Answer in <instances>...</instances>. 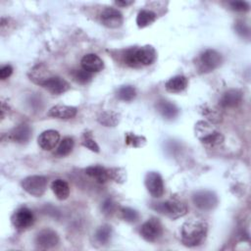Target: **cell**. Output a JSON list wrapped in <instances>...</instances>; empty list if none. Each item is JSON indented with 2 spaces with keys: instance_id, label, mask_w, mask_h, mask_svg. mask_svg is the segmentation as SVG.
Returning a JSON list of instances; mask_svg holds the SVG:
<instances>
[{
  "instance_id": "6da1fadb",
  "label": "cell",
  "mask_w": 251,
  "mask_h": 251,
  "mask_svg": "<svg viewBox=\"0 0 251 251\" xmlns=\"http://www.w3.org/2000/svg\"><path fill=\"white\" fill-rule=\"evenodd\" d=\"M208 226L200 219H190L186 221L180 229L181 242L188 247L200 245L206 238Z\"/></svg>"
},
{
  "instance_id": "7a4b0ae2",
  "label": "cell",
  "mask_w": 251,
  "mask_h": 251,
  "mask_svg": "<svg viewBox=\"0 0 251 251\" xmlns=\"http://www.w3.org/2000/svg\"><path fill=\"white\" fill-rule=\"evenodd\" d=\"M157 58V52L151 45L134 46L126 50L124 54L125 63L131 68L152 65Z\"/></svg>"
},
{
  "instance_id": "3957f363",
  "label": "cell",
  "mask_w": 251,
  "mask_h": 251,
  "mask_svg": "<svg viewBox=\"0 0 251 251\" xmlns=\"http://www.w3.org/2000/svg\"><path fill=\"white\" fill-rule=\"evenodd\" d=\"M194 130L200 142L210 149H217L224 143V135L208 122H197Z\"/></svg>"
},
{
  "instance_id": "277c9868",
  "label": "cell",
  "mask_w": 251,
  "mask_h": 251,
  "mask_svg": "<svg viewBox=\"0 0 251 251\" xmlns=\"http://www.w3.org/2000/svg\"><path fill=\"white\" fill-rule=\"evenodd\" d=\"M151 208L172 220L183 217L188 211L187 206L177 200H168L164 202L153 203L151 205Z\"/></svg>"
},
{
  "instance_id": "5b68a950",
  "label": "cell",
  "mask_w": 251,
  "mask_h": 251,
  "mask_svg": "<svg viewBox=\"0 0 251 251\" xmlns=\"http://www.w3.org/2000/svg\"><path fill=\"white\" fill-rule=\"evenodd\" d=\"M222 55L214 50L207 49L203 51L196 60V67L200 73H210L222 64Z\"/></svg>"
},
{
  "instance_id": "8992f818",
  "label": "cell",
  "mask_w": 251,
  "mask_h": 251,
  "mask_svg": "<svg viewBox=\"0 0 251 251\" xmlns=\"http://www.w3.org/2000/svg\"><path fill=\"white\" fill-rule=\"evenodd\" d=\"M47 184L48 180L43 176H29L22 180L23 189L35 197H40L45 193Z\"/></svg>"
},
{
  "instance_id": "52a82bcc",
  "label": "cell",
  "mask_w": 251,
  "mask_h": 251,
  "mask_svg": "<svg viewBox=\"0 0 251 251\" xmlns=\"http://www.w3.org/2000/svg\"><path fill=\"white\" fill-rule=\"evenodd\" d=\"M163 234V226L158 219L152 218L143 223L140 227V235L148 242L157 241Z\"/></svg>"
},
{
  "instance_id": "ba28073f",
  "label": "cell",
  "mask_w": 251,
  "mask_h": 251,
  "mask_svg": "<svg viewBox=\"0 0 251 251\" xmlns=\"http://www.w3.org/2000/svg\"><path fill=\"white\" fill-rule=\"evenodd\" d=\"M193 204L200 210L211 211L218 205L217 195L209 190L196 191L192 196Z\"/></svg>"
},
{
  "instance_id": "9c48e42d",
  "label": "cell",
  "mask_w": 251,
  "mask_h": 251,
  "mask_svg": "<svg viewBox=\"0 0 251 251\" xmlns=\"http://www.w3.org/2000/svg\"><path fill=\"white\" fill-rule=\"evenodd\" d=\"M145 187L149 194L155 198H159L163 196L165 192L164 181L161 175L157 172H149L145 176L144 179Z\"/></svg>"
},
{
  "instance_id": "30bf717a",
  "label": "cell",
  "mask_w": 251,
  "mask_h": 251,
  "mask_svg": "<svg viewBox=\"0 0 251 251\" xmlns=\"http://www.w3.org/2000/svg\"><path fill=\"white\" fill-rule=\"evenodd\" d=\"M11 222L17 229H26L33 225L34 216L28 208L21 207L14 212Z\"/></svg>"
},
{
  "instance_id": "8fae6325",
  "label": "cell",
  "mask_w": 251,
  "mask_h": 251,
  "mask_svg": "<svg viewBox=\"0 0 251 251\" xmlns=\"http://www.w3.org/2000/svg\"><path fill=\"white\" fill-rule=\"evenodd\" d=\"M100 20L105 26L110 28L120 27L124 22L122 13L113 7L104 9L100 15Z\"/></svg>"
},
{
  "instance_id": "7c38bea8",
  "label": "cell",
  "mask_w": 251,
  "mask_h": 251,
  "mask_svg": "<svg viewBox=\"0 0 251 251\" xmlns=\"http://www.w3.org/2000/svg\"><path fill=\"white\" fill-rule=\"evenodd\" d=\"M35 243L37 246L43 249H50L59 243V236L56 231L50 228L41 229L35 237Z\"/></svg>"
},
{
  "instance_id": "4fadbf2b",
  "label": "cell",
  "mask_w": 251,
  "mask_h": 251,
  "mask_svg": "<svg viewBox=\"0 0 251 251\" xmlns=\"http://www.w3.org/2000/svg\"><path fill=\"white\" fill-rule=\"evenodd\" d=\"M42 87H44L51 94L60 95L70 89V84L64 78L58 75H53L46 82L43 83Z\"/></svg>"
},
{
  "instance_id": "5bb4252c",
  "label": "cell",
  "mask_w": 251,
  "mask_h": 251,
  "mask_svg": "<svg viewBox=\"0 0 251 251\" xmlns=\"http://www.w3.org/2000/svg\"><path fill=\"white\" fill-rule=\"evenodd\" d=\"M37 142L43 150H52L60 142V134L57 130L54 129L45 130L42 133H40V135L37 138Z\"/></svg>"
},
{
  "instance_id": "9a60e30c",
  "label": "cell",
  "mask_w": 251,
  "mask_h": 251,
  "mask_svg": "<svg viewBox=\"0 0 251 251\" xmlns=\"http://www.w3.org/2000/svg\"><path fill=\"white\" fill-rule=\"evenodd\" d=\"M51 76H53L52 73L48 70V68L44 64H37L34 67H32L28 72L29 79L41 86Z\"/></svg>"
},
{
  "instance_id": "2e32d148",
  "label": "cell",
  "mask_w": 251,
  "mask_h": 251,
  "mask_svg": "<svg viewBox=\"0 0 251 251\" xmlns=\"http://www.w3.org/2000/svg\"><path fill=\"white\" fill-rule=\"evenodd\" d=\"M31 127L27 124H21L13 128L9 134V138L19 144H25L29 141L31 137Z\"/></svg>"
},
{
  "instance_id": "e0dca14e",
  "label": "cell",
  "mask_w": 251,
  "mask_h": 251,
  "mask_svg": "<svg viewBox=\"0 0 251 251\" xmlns=\"http://www.w3.org/2000/svg\"><path fill=\"white\" fill-rule=\"evenodd\" d=\"M80 65H81L82 69H84L85 71L90 72V73L100 72L104 68V63H103L102 59L98 55L93 54V53L84 55L81 58Z\"/></svg>"
},
{
  "instance_id": "ac0fdd59",
  "label": "cell",
  "mask_w": 251,
  "mask_h": 251,
  "mask_svg": "<svg viewBox=\"0 0 251 251\" xmlns=\"http://www.w3.org/2000/svg\"><path fill=\"white\" fill-rule=\"evenodd\" d=\"M242 102V92L238 89H229L226 91L220 99V105L223 108H234Z\"/></svg>"
},
{
  "instance_id": "d6986e66",
  "label": "cell",
  "mask_w": 251,
  "mask_h": 251,
  "mask_svg": "<svg viewBox=\"0 0 251 251\" xmlns=\"http://www.w3.org/2000/svg\"><path fill=\"white\" fill-rule=\"evenodd\" d=\"M77 113V109L73 106L67 105H56L53 106L48 111V116L56 118V119H63L68 120L74 118Z\"/></svg>"
},
{
  "instance_id": "ffe728a7",
  "label": "cell",
  "mask_w": 251,
  "mask_h": 251,
  "mask_svg": "<svg viewBox=\"0 0 251 251\" xmlns=\"http://www.w3.org/2000/svg\"><path fill=\"white\" fill-rule=\"evenodd\" d=\"M187 84H188L187 77L179 75L168 79L167 82L165 83V87L167 91L171 93H179L187 87Z\"/></svg>"
},
{
  "instance_id": "44dd1931",
  "label": "cell",
  "mask_w": 251,
  "mask_h": 251,
  "mask_svg": "<svg viewBox=\"0 0 251 251\" xmlns=\"http://www.w3.org/2000/svg\"><path fill=\"white\" fill-rule=\"evenodd\" d=\"M156 108L157 111L161 114V116L167 120H173L178 114L177 107L168 100L158 101V103L156 104Z\"/></svg>"
},
{
  "instance_id": "7402d4cb",
  "label": "cell",
  "mask_w": 251,
  "mask_h": 251,
  "mask_svg": "<svg viewBox=\"0 0 251 251\" xmlns=\"http://www.w3.org/2000/svg\"><path fill=\"white\" fill-rule=\"evenodd\" d=\"M85 174L93 178L95 181L99 183H104L107 180H109V173H108V168H104L99 165H94L87 167L84 170Z\"/></svg>"
},
{
  "instance_id": "603a6c76",
  "label": "cell",
  "mask_w": 251,
  "mask_h": 251,
  "mask_svg": "<svg viewBox=\"0 0 251 251\" xmlns=\"http://www.w3.org/2000/svg\"><path fill=\"white\" fill-rule=\"evenodd\" d=\"M52 191L59 200H65L70 195V187L66 180L58 178L55 179L51 184Z\"/></svg>"
},
{
  "instance_id": "cb8c5ba5",
  "label": "cell",
  "mask_w": 251,
  "mask_h": 251,
  "mask_svg": "<svg viewBox=\"0 0 251 251\" xmlns=\"http://www.w3.org/2000/svg\"><path fill=\"white\" fill-rule=\"evenodd\" d=\"M97 120L105 126H116L120 122V115L113 111H104L98 115Z\"/></svg>"
},
{
  "instance_id": "d4e9b609",
  "label": "cell",
  "mask_w": 251,
  "mask_h": 251,
  "mask_svg": "<svg viewBox=\"0 0 251 251\" xmlns=\"http://www.w3.org/2000/svg\"><path fill=\"white\" fill-rule=\"evenodd\" d=\"M156 14L150 10H141L136 17V25L139 28L146 27L156 21Z\"/></svg>"
},
{
  "instance_id": "484cf974",
  "label": "cell",
  "mask_w": 251,
  "mask_h": 251,
  "mask_svg": "<svg viewBox=\"0 0 251 251\" xmlns=\"http://www.w3.org/2000/svg\"><path fill=\"white\" fill-rule=\"evenodd\" d=\"M74 145H75L74 139L72 137L67 136V137L63 138L60 141V143H59V145H58L54 154L58 157H65V156L69 155L72 152V150L74 148Z\"/></svg>"
},
{
  "instance_id": "4316f807",
  "label": "cell",
  "mask_w": 251,
  "mask_h": 251,
  "mask_svg": "<svg viewBox=\"0 0 251 251\" xmlns=\"http://www.w3.org/2000/svg\"><path fill=\"white\" fill-rule=\"evenodd\" d=\"M111 236H112V227L109 225H103L99 226L94 234L95 240L100 244L108 243Z\"/></svg>"
},
{
  "instance_id": "83f0119b",
  "label": "cell",
  "mask_w": 251,
  "mask_h": 251,
  "mask_svg": "<svg viewBox=\"0 0 251 251\" xmlns=\"http://www.w3.org/2000/svg\"><path fill=\"white\" fill-rule=\"evenodd\" d=\"M136 96V90L132 85H124L121 86L117 91V97L126 102H129L133 100Z\"/></svg>"
},
{
  "instance_id": "f1b7e54d",
  "label": "cell",
  "mask_w": 251,
  "mask_h": 251,
  "mask_svg": "<svg viewBox=\"0 0 251 251\" xmlns=\"http://www.w3.org/2000/svg\"><path fill=\"white\" fill-rule=\"evenodd\" d=\"M73 79L79 84H86L92 79V73L85 71L84 69L74 70L72 72Z\"/></svg>"
},
{
  "instance_id": "f546056e",
  "label": "cell",
  "mask_w": 251,
  "mask_h": 251,
  "mask_svg": "<svg viewBox=\"0 0 251 251\" xmlns=\"http://www.w3.org/2000/svg\"><path fill=\"white\" fill-rule=\"evenodd\" d=\"M201 113L205 116L209 121L213 123H218L222 120V115L220 111L214 107H210L208 105H203L201 109Z\"/></svg>"
},
{
  "instance_id": "4dcf8cb0",
  "label": "cell",
  "mask_w": 251,
  "mask_h": 251,
  "mask_svg": "<svg viewBox=\"0 0 251 251\" xmlns=\"http://www.w3.org/2000/svg\"><path fill=\"white\" fill-rule=\"evenodd\" d=\"M109 179L117 182L123 183L126 179V172L123 168H108Z\"/></svg>"
},
{
  "instance_id": "1f68e13d",
  "label": "cell",
  "mask_w": 251,
  "mask_h": 251,
  "mask_svg": "<svg viewBox=\"0 0 251 251\" xmlns=\"http://www.w3.org/2000/svg\"><path fill=\"white\" fill-rule=\"evenodd\" d=\"M125 141L127 145L134 147V148H140L146 144V138L144 136L136 135L131 132H127L126 134Z\"/></svg>"
},
{
  "instance_id": "d6a6232c",
  "label": "cell",
  "mask_w": 251,
  "mask_h": 251,
  "mask_svg": "<svg viewBox=\"0 0 251 251\" xmlns=\"http://www.w3.org/2000/svg\"><path fill=\"white\" fill-rule=\"evenodd\" d=\"M81 144L86 147L87 149H89L90 151L92 152H99V146L98 144L96 143L95 139L92 137V134L88 131H85L83 134H82V137H81Z\"/></svg>"
},
{
  "instance_id": "836d02e7",
  "label": "cell",
  "mask_w": 251,
  "mask_h": 251,
  "mask_svg": "<svg viewBox=\"0 0 251 251\" xmlns=\"http://www.w3.org/2000/svg\"><path fill=\"white\" fill-rule=\"evenodd\" d=\"M121 214L123 219L127 223H135L139 219L137 211L129 207H123L121 209Z\"/></svg>"
},
{
  "instance_id": "e575fe53",
  "label": "cell",
  "mask_w": 251,
  "mask_h": 251,
  "mask_svg": "<svg viewBox=\"0 0 251 251\" xmlns=\"http://www.w3.org/2000/svg\"><path fill=\"white\" fill-rule=\"evenodd\" d=\"M116 209L115 202L111 198H107L101 206V210L105 215H112Z\"/></svg>"
},
{
  "instance_id": "d590c367",
  "label": "cell",
  "mask_w": 251,
  "mask_h": 251,
  "mask_svg": "<svg viewBox=\"0 0 251 251\" xmlns=\"http://www.w3.org/2000/svg\"><path fill=\"white\" fill-rule=\"evenodd\" d=\"M229 6L233 11L237 12H245L249 10V4L245 1H233L229 3Z\"/></svg>"
},
{
  "instance_id": "8d00e7d4",
  "label": "cell",
  "mask_w": 251,
  "mask_h": 251,
  "mask_svg": "<svg viewBox=\"0 0 251 251\" xmlns=\"http://www.w3.org/2000/svg\"><path fill=\"white\" fill-rule=\"evenodd\" d=\"M13 74V68L10 65H5L0 69V78L2 80L8 78Z\"/></svg>"
},
{
  "instance_id": "74e56055",
  "label": "cell",
  "mask_w": 251,
  "mask_h": 251,
  "mask_svg": "<svg viewBox=\"0 0 251 251\" xmlns=\"http://www.w3.org/2000/svg\"><path fill=\"white\" fill-rule=\"evenodd\" d=\"M118 6H123V7H126V6H129L133 3V1H116L115 2Z\"/></svg>"
}]
</instances>
